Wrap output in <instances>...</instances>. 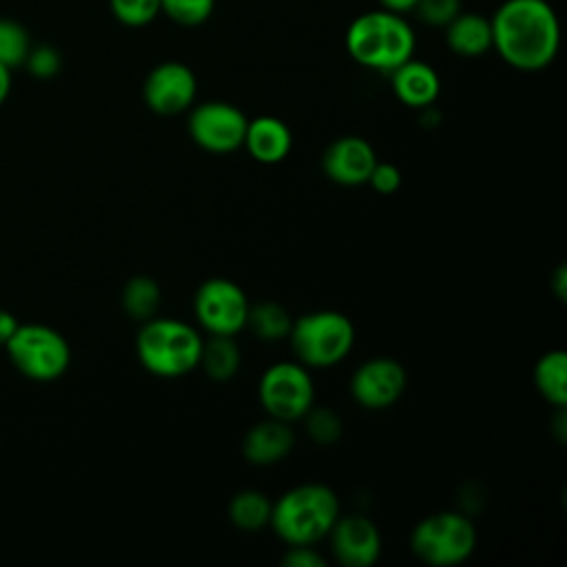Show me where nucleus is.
<instances>
[{"mask_svg": "<svg viewBox=\"0 0 567 567\" xmlns=\"http://www.w3.org/2000/svg\"><path fill=\"white\" fill-rule=\"evenodd\" d=\"M489 24L492 49L516 71H543L558 55L560 22L547 0H505Z\"/></svg>", "mask_w": 567, "mask_h": 567, "instance_id": "f257e3e1", "label": "nucleus"}, {"mask_svg": "<svg viewBox=\"0 0 567 567\" xmlns=\"http://www.w3.org/2000/svg\"><path fill=\"white\" fill-rule=\"evenodd\" d=\"M416 33L403 13L372 9L357 16L346 31L348 55L372 71L390 73L414 55Z\"/></svg>", "mask_w": 567, "mask_h": 567, "instance_id": "f03ea898", "label": "nucleus"}, {"mask_svg": "<svg viewBox=\"0 0 567 567\" xmlns=\"http://www.w3.org/2000/svg\"><path fill=\"white\" fill-rule=\"evenodd\" d=\"M341 514L339 496L323 483H299L275 503L270 527L286 545H315L328 536Z\"/></svg>", "mask_w": 567, "mask_h": 567, "instance_id": "7ed1b4c3", "label": "nucleus"}, {"mask_svg": "<svg viewBox=\"0 0 567 567\" xmlns=\"http://www.w3.org/2000/svg\"><path fill=\"white\" fill-rule=\"evenodd\" d=\"M202 332L175 317L142 321L135 337V354L146 372L159 379H179L199 365Z\"/></svg>", "mask_w": 567, "mask_h": 567, "instance_id": "20e7f679", "label": "nucleus"}, {"mask_svg": "<svg viewBox=\"0 0 567 567\" xmlns=\"http://www.w3.org/2000/svg\"><path fill=\"white\" fill-rule=\"evenodd\" d=\"M290 341L295 361L306 368L341 363L354 346V323L339 310H312L292 319Z\"/></svg>", "mask_w": 567, "mask_h": 567, "instance_id": "39448f33", "label": "nucleus"}, {"mask_svg": "<svg viewBox=\"0 0 567 567\" xmlns=\"http://www.w3.org/2000/svg\"><path fill=\"white\" fill-rule=\"evenodd\" d=\"M476 538V527L465 514L443 509L427 514L412 527L410 549L430 567H454L474 554Z\"/></svg>", "mask_w": 567, "mask_h": 567, "instance_id": "423d86ee", "label": "nucleus"}, {"mask_svg": "<svg viewBox=\"0 0 567 567\" xmlns=\"http://www.w3.org/2000/svg\"><path fill=\"white\" fill-rule=\"evenodd\" d=\"M4 348L13 368L33 381L60 379L71 363L69 341L44 323H18Z\"/></svg>", "mask_w": 567, "mask_h": 567, "instance_id": "0eeeda50", "label": "nucleus"}, {"mask_svg": "<svg viewBox=\"0 0 567 567\" xmlns=\"http://www.w3.org/2000/svg\"><path fill=\"white\" fill-rule=\"evenodd\" d=\"M257 399L268 416L292 423L315 405V381L299 361H277L259 377Z\"/></svg>", "mask_w": 567, "mask_h": 567, "instance_id": "6e6552de", "label": "nucleus"}, {"mask_svg": "<svg viewBox=\"0 0 567 567\" xmlns=\"http://www.w3.org/2000/svg\"><path fill=\"white\" fill-rule=\"evenodd\" d=\"M250 301L239 284L226 277L202 281L193 295V312L208 334L235 337L246 328Z\"/></svg>", "mask_w": 567, "mask_h": 567, "instance_id": "1a4fd4ad", "label": "nucleus"}, {"mask_svg": "<svg viewBox=\"0 0 567 567\" xmlns=\"http://www.w3.org/2000/svg\"><path fill=\"white\" fill-rule=\"evenodd\" d=\"M248 117L246 113L221 100L202 102L188 109V135L208 153H233L244 146Z\"/></svg>", "mask_w": 567, "mask_h": 567, "instance_id": "9d476101", "label": "nucleus"}, {"mask_svg": "<svg viewBox=\"0 0 567 567\" xmlns=\"http://www.w3.org/2000/svg\"><path fill=\"white\" fill-rule=\"evenodd\" d=\"M144 104L157 115H177L188 111L197 97L195 71L177 60L155 64L142 84Z\"/></svg>", "mask_w": 567, "mask_h": 567, "instance_id": "9b49d317", "label": "nucleus"}, {"mask_svg": "<svg viewBox=\"0 0 567 567\" xmlns=\"http://www.w3.org/2000/svg\"><path fill=\"white\" fill-rule=\"evenodd\" d=\"M408 388L405 368L390 357H374L363 361L352 379L350 394L365 410H385L394 405Z\"/></svg>", "mask_w": 567, "mask_h": 567, "instance_id": "f8f14e48", "label": "nucleus"}, {"mask_svg": "<svg viewBox=\"0 0 567 567\" xmlns=\"http://www.w3.org/2000/svg\"><path fill=\"white\" fill-rule=\"evenodd\" d=\"M326 538L334 560L343 567H370L379 560L383 547L379 527L361 514H339Z\"/></svg>", "mask_w": 567, "mask_h": 567, "instance_id": "ddd939ff", "label": "nucleus"}, {"mask_svg": "<svg viewBox=\"0 0 567 567\" xmlns=\"http://www.w3.org/2000/svg\"><path fill=\"white\" fill-rule=\"evenodd\" d=\"M377 159V151L365 137L341 135L326 146L321 168L339 186H361L368 182Z\"/></svg>", "mask_w": 567, "mask_h": 567, "instance_id": "4468645a", "label": "nucleus"}, {"mask_svg": "<svg viewBox=\"0 0 567 567\" xmlns=\"http://www.w3.org/2000/svg\"><path fill=\"white\" fill-rule=\"evenodd\" d=\"M295 447V432L288 421L264 419L255 423L241 441V454L250 465L268 467L284 461Z\"/></svg>", "mask_w": 567, "mask_h": 567, "instance_id": "2eb2a0df", "label": "nucleus"}, {"mask_svg": "<svg viewBox=\"0 0 567 567\" xmlns=\"http://www.w3.org/2000/svg\"><path fill=\"white\" fill-rule=\"evenodd\" d=\"M396 100L410 109H430L441 93L436 69L414 55L388 73Z\"/></svg>", "mask_w": 567, "mask_h": 567, "instance_id": "dca6fc26", "label": "nucleus"}, {"mask_svg": "<svg viewBox=\"0 0 567 567\" xmlns=\"http://www.w3.org/2000/svg\"><path fill=\"white\" fill-rule=\"evenodd\" d=\"M244 148L259 164H279L292 148V133L284 120L275 115H259L248 120Z\"/></svg>", "mask_w": 567, "mask_h": 567, "instance_id": "f3484780", "label": "nucleus"}, {"mask_svg": "<svg viewBox=\"0 0 567 567\" xmlns=\"http://www.w3.org/2000/svg\"><path fill=\"white\" fill-rule=\"evenodd\" d=\"M443 29L450 51L461 58H478L492 49V24L485 16L461 11Z\"/></svg>", "mask_w": 567, "mask_h": 567, "instance_id": "a211bd4d", "label": "nucleus"}, {"mask_svg": "<svg viewBox=\"0 0 567 567\" xmlns=\"http://www.w3.org/2000/svg\"><path fill=\"white\" fill-rule=\"evenodd\" d=\"M534 385L538 394L554 408L567 405V352L547 350L534 365Z\"/></svg>", "mask_w": 567, "mask_h": 567, "instance_id": "6ab92c4d", "label": "nucleus"}, {"mask_svg": "<svg viewBox=\"0 0 567 567\" xmlns=\"http://www.w3.org/2000/svg\"><path fill=\"white\" fill-rule=\"evenodd\" d=\"M239 365L241 352L233 337L208 334V339H204L197 368H202L208 379L228 381L239 372Z\"/></svg>", "mask_w": 567, "mask_h": 567, "instance_id": "aec40b11", "label": "nucleus"}, {"mask_svg": "<svg viewBox=\"0 0 567 567\" xmlns=\"http://www.w3.org/2000/svg\"><path fill=\"white\" fill-rule=\"evenodd\" d=\"M272 501L259 489H241L228 503V518L241 532H259L270 525Z\"/></svg>", "mask_w": 567, "mask_h": 567, "instance_id": "412c9836", "label": "nucleus"}, {"mask_svg": "<svg viewBox=\"0 0 567 567\" xmlns=\"http://www.w3.org/2000/svg\"><path fill=\"white\" fill-rule=\"evenodd\" d=\"M162 303V288L148 275L131 277L122 288V308L135 321H146L157 315Z\"/></svg>", "mask_w": 567, "mask_h": 567, "instance_id": "4be33fe9", "label": "nucleus"}, {"mask_svg": "<svg viewBox=\"0 0 567 567\" xmlns=\"http://www.w3.org/2000/svg\"><path fill=\"white\" fill-rule=\"evenodd\" d=\"M292 326V317L288 315V310L277 303V301H259V303H250L248 310V319H246V328L261 341L275 343L288 337Z\"/></svg>", "mask_w": 567, "mask_h": 567, "instance_id": "5701e85b", "label": "nucleus"}, {"mask_svg": "<svg viewBox=\"0 0 567 567\" xmlns=\"http://www.w3.org/2000/svg\"><path fill=\"white\" fill-rule=\"evenodd\" d=\"M31 51V35L24 24L11 18H0V64L7 69L22 66Z\"/></svg>", "mask_w": 567, "mask_h": 567, "instance_id": "b1692460", "label": "nucleus"}, {"mask_svg": "<svg viewBox=\"0 0 567 567\" xmlns=\"http://www.w3.org/2000/svg\"><path fill=\"white\" fill-rule=\"evenodd\" d=\"M301 419H306V432L315 443L332 445L341 439V432H343L341 416L328 405H312Z\"/></svg>", "mask_w": 567, "mask_h": 567, "instance_id": "393cba45", "label": "nucleus"}, {"mask_svg": "<svg viewBox=\"0 0 567 567\" xmlns=\"http://www.w3.org/2000/svg\"><path fill=\"white\" fill-rule=\"evenodd\" d=\"M215 9V0H159V11L179 27L204 24Z\"/></svg>", "mask_w": 567, "mask_h": 567, "instance_id": "a878e982", "label": "nucleus"}, {"mask_svg": "<svg viewBox=\"0 0 567 567\" xmlns=\"http://www.w3.org/2000/svg\"><path fill=\"white\" fill-rule=\"evenodd\" d=\"M111 13L124 27H146L159 13V0H109Z\"/></svg>", "mask_w": 567, "mask_h": 567, "instance_id": "bb28decb", "label": "nucleus"}, {"mask_svg": "<svg viewBox=\"0 0 567 567\" xmlns=\"http://www.w3.org/2000/svg\"><path fill=\"white\" fill-rule=\"evenodd\" d=\"M412 11L423 24L443 29L461 13V0H419Z\"/></svg>", "mask_w": 567, "mask_h": 567, "instance_id": "cd10ccee", "label": "nucleus"}, {"mask_svg": "<svg viewBox=\"0 0 567 567\" xmlns=\"http://www.w3.org/2000/svg\"><path fill=\"white\" fill-rule=\"evenodd\" d=\"M27 71L38 78V80H51L60 73L62 69V55L55 47L51 44H31V51L24 60Z\"/></svg>", "mask_w": 567, "mask_h": 567, "instance_id": "c85d7f7f", "label": "nucleus"}, {"mask_svg": "<svg viewBox=\"0 0 567 567\" xmlns=\"http://www.w3.org/2000/svg\"><path fill=\"white\" fill-rule=\"evenodd\" d=\"M401 171L392 164V162H379L374 164V168L370 171V177L365 184L372 186V190H377L379 195H392L399 190L401 186Z\"/></svg>", "mask_w": 567, "mask_h": 567, "instance_id": "c756f323", "label": "nucleus"}, {"mask_svg": "<svg viewBox=\"0 0 567 567\" xmlns=\"http://www.w3.org/2000/svg\"><path fill=\"white\" fill-rule=\"evenodd\" d=\"M286 567H326V558L315 549V545H288V551L281 556Z\"/></svg>", "mask_w": 567, "mask_h": 567, "instance_id": "7c9ffc66", "label": "nucleus"}, {"mask_svg": "<svg viewBox=\"0 0 567 567\" xmlns=\"http://www.w3.org/2000/svg\"><path fill=\"white\" fill-rule=\"evenodd\" d=\"M549 288H551V292H554V297H556L558 301H565V297H567V270H565L563 264L556 266V270L551 272V277H549Z\"/></svg>", "mask_w": 567, "mask_h": 567, "instance_id": "2f4dec72", "label": "nucleus"}, {"mask_svg": "<svg viewBox=\"0 0 567 567\" xmlns=\"http://www.w3.org/2000/svg\"><path fill=\"white\" fill-rule=\"evenodd\" d=\"M16 328H18L16 317H13L11 312H7V310L0 308V346H4V343L11 339V334L16 332Z\"/></svg>", "mask_w": 567, "mask_h": 567, "instance_id": "473e14b6", "label": "nucleus"}, {"mask_svg": "<svg viewBox=\"0 0 567 567\" xmlns=\"http://www.w3.org/2000/svg\"><path fill=\"white\" fill-rule=\"evenodd\" d=\"M419 0H379V4L388 11H394V13H410L414 7H416Z\"/></svg>", "mask_w": 567, "mask_h": 567, "instance_id": "72a5a7b5", "label": "nucleus"}, {"mask_svg": "<svg viewBox=\"0 0 567 567\" xmlns=\"http://www.w3.org/2000/svg\"><path fill=\"white\" fill-rule=\"evenodd\" d=\"M9 93H11V69L0 64V104H4Z\"/></svg>", "mask_w": 567, "mask_h": 567, "instance_id": "f704fd0d", "label": "nucleus"}]
</instances>
